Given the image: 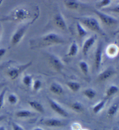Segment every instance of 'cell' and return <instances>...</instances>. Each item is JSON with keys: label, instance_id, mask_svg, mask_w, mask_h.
<instances>
[{"label": "cell", "instance_id": "obj_1", "mask_svg": "<svg viewBox=\"0 0 119 130\" xmlns=\"http://www.w3.org/2000/svg\"><path fill=\"white\" fill-rule=\"evenodd\" d=\"M31 13L29 9L24 7H18L10 12L8 15L0 19V22L10 21L13 22H22L31 18Z\"/></svg>", "mask_w": 119, "mask_h": 130}, {"label": "cell", "instance_id": "obj_2", "mask_svg": "<svg viewBox=\"0 0 119 130\" xmlns=\"http://www.w3.org/2000/svg\"><path fill=\"white\" fill-rule=\"evenodd\" d=\"M74 19L77 20L82 26H86L91 31L97 32L102 36H106V33L102 30L99 22L96 18L90 16H83L80 18H74Z\"/></svg>", "mask_w": 119, "mask_h": 130}, {"label": "cell", "instance_id": "obj_3", "mask_svg": "<svg viewBox=\"0 0 119 130\" xmlns=\"http://www.w3.org/2000/svg\"><path fill=\"white\" fill-rule=\"evenodd\" d=\"M37 41L38 42L37 45L40 46L62 44L65 42V41L59 34L54 32H49L41 37Z\"/></svg>", "mask_w": 119, "mask_h": 130}, {"label": "cell", "instance_id": "obj_4", "mask_svg": "<svg viewBox=\"0 0 119 130\" xmlns=\"http://www.w3.org/2000/svg\"><path fill=\"white\" fill-rule=\"evenodd\" d=\"M32 64V62H30L27 63L18 65V66L12 67V68H9L8 70L7 71V75L12 80H15L16 79L19 75L21 73L25 71L26 69H27L28 68L31 66Z\"/></svg>", "mask_w": 119, "mask_h": 130}, {"label": "cell", "instance_id": "obj_5", "mask_svg": "<svg viewBox=\"0 0 119 130\" xmlns=\"http://www.w3.org/2000/svg\"><path fill=\"white\" fill-rule=\"evenodd\" d=\"M93 12L96 14V15L99 18L102 23H104L105 25L112 26L117 25L118 23V20L116 18H114L109 15L97 9H94Z\"/></svg>", "mask_w": 119, "mask_h": 130}, {"label": "cell", "instance_id": "obj_6", "mask_svg": "<svg viewBox=\"0 0 119 130\" xmlns=\"http://www.w3.org/2000/svg\"><path fill=\"white\" fill-rule=\"evenodd\" d=\"M30 24V23H29L24 25L22 27H19L14 32L11 40V45L12 46L16 45L21 41L26 31H27V28H29Z\"/></svg>", "mask_w": 119, "mask_h": 130}, {"label": "cell", "instance_id": "obj_7", "mask_svg": "<svg viewBox=\"0 0 119 130\" xmlns=\"http://www.w3.org/2000/svg\"><path fill=\"white\" fill-rule=\"evenodd\" d=\"M49 61L51 66L58 72H61L64 68V64L59 57L53 54L49 55Z\"/></svg>", "mask_w": 119, "mask_h": 130}, {"label": "cell", "instance_id": "obj_8", "mask_svg": "<svg viewBox=\"0 0 119 130\" xmlns=\"http://www.w3.org/2000/svg\"><path fill=\"white\" fill-rule=\"evenodd\" d=\"M102 52H103V44L102 42H99L97 45L95 52L94 64L96 70L99 69L102 60Z\"/></svg>", "mask_w": 119, "mask_h": 130}, {"label": "cell", "instance_id": "obj_9", "mask_svg": "<svg viewBox=\"0 0 119 130\" xmlns=\"http://www.w3.org/2000/svg\"><path fill=\"white\" fill-rule=\"evenodd\" d=\"M54 23H55L56 27L60 28L63 31H67V24L66 23L65 19L63 16L62 15L61 13L58 12L55 14L54 18Z\"/></svg>", "mask_w": 119, "mask_h": 130}, {"label": "cell", "instance_id": "obj_10", "mask_svg": "<svg viewBox=\"0 0 119 130\" xmlns=\"http://www.w3.org/2000/svg\"><path fill=\"white\" fill-rule=\"evenodd\" d=\"M48 102L49 103L50 107H51V109L53 110L54 111H55L56 113H58V115L63 117H68L69 115L67 111L64 110L61 106L58 104V103H56L55 101L52 100L51 98H48Z\"/></svg>", "mask_w": 119, "mask_h": 130}, {"label": "cell", "instance_id": "obj_11", "mask_svg": "<svg viewBox=\"0 0 119 130\" xmlns=\"http://www.w3.org/2000/svg\"><path fill=\"white\" fill-rule=\"evenodd\" d=\"M97 36L96 35H94L88 37L87 39H86L84 41L83 45H82V51L84 56H87L88 54V52L89 51L91 48L93 46V45L95 44L96 41Z\"/></svg>", "mask_w": 119, "mask_h": 130}, {"label": "cell", "instance_id": "obj_12", "mask_svg": "<svg viewBox=\"0 0 119 130\" xmlns=\"http://www.w3.org/2000/svg\"><path fill=\"white\" fill-rule=\"evenodd\" d=\"M116 73V71L115 69L112 67L108 68L100 73L98 76V80L99 81H106L112 77Z\"/></svg>", "mask_w": 119, "mask_h": 130}, {"label": "cell", "instance_id": "obj_13", "mask_svg": "<svg viewBox=\"0 0 119 130\" xmlns=\"http://www.w3.org/2000/svg\"><path fill=\"white\" fill-rule=\"evenodd\" d=\"M44 124L51 127H60L63 125L62 121L56 119H49L44 121Z\"/></svg>", "mask_w": 119, "mask_h": 130}, {"label": "cell", "instance_id": "obj_14", "mask_svg": "<svg viewBox=\"0 0 119 130\" xmlns=\"http://www.w3.org/2000/svg\"><path fill=\"white\" fill-rule=\"evenodd\" d=\"M64 4L69 9L76 10L80 7V3L78 0H64Z\"/></svg>", "mask_w": 119, "mask_h": 130}, {"label": "cell", "instance_id": "obj_15", "mask_svg": "<svg viewBox=\"0 0 119 130\" xmlns=\"http://www.w3.org/2000/svg\"><path fill=\"white\" fill-rule=\"evenodd\" d=\"M50 91L55 95H60L64 92L63 87L57 83H52L50 85Z\"/></svg>", "mask_w": 119, "mask_h": 130}, {"label": "cell", "instance_id": "obj_16", "mask_svg": "<svg viewBox=\"0 0 119 130\" xmlns=\"http://www.w3.org/2000/svg\"><path fill=\"white\" fill-rule=\"evenodd\" d=\"M29 105L30 106V107H32V108L35 110L38 111V112L44 113V111H45V110H44L43 106L42 105L41 103L38 102L37 101H30L29 102Z\"/></svg>", "mask_w": 119, "mask_h": 130}, {"label": "cell", "instance_id": "obj_17", "mask_svg": "<svg viewBox=\"0 0 119 130\" xmlns=\"http://www.w3.org/2000/svg\"><path fill=\"white\" fill-rule=\"evenodd\" d=\"M78 52V46L76 41H73L70 45L69 50L67 54L69 57H73L76 56Z\"/></svg>", "mask_w": 119, "mask_h": 130}, {"label": "cell", "instance_id": "obj_18", "mask_svg": "<svg viewBox=\"0 0 119 130\" xmlns=\"http://www.w3.org/2000/svg\"><path fill=\"white\" fill-rule=\"evenodd\" d=\"M76 28L78 36L79 37L83 38L88 34L87 31L84 28L83 26L78 21L76 22Z\"/></svg>", "mask_w": 119, "mask_h": 130}, {"label": "cell", "instance_id": "obj_19", "mask_svg": "<svg viewBox=\"0 0 119 130\" xmlns=\"http://www.w3.org/2000/svg\"><path fill=\"white\" fill-rule=\"evenodd\" d=\"M118 92V87L116 85H112L109 87L106 92L105 99H108L109 98L113 96L114 95L116 94Z\"/></svg>", "mask_w": 119, "mask_h": 130}, {"label": "cell", "instance_id": "obj_20", "mask_svg": "<svg viewBox=\"0 0 119 130\" xmlns=\"http://www.w3.org/2000/svg\"><path fill=\"white\" fill-rule=\"evenodd\" d=\"M106 52L109 56H110V57L115 56L117 54V52H118L117 46L114 44L110 45H109L108 47L107 48Z\"/></svg>", "mask_w": 119, "mask_h": 130}, {"label": "cell", "instance_id": "obj_21", "mask_svg": "<svg viewBox=\"0 0 119 130\" xmlns=\"http://www.w3.org/2000/svg\"><path fill=\"white\" fill-rule=\"evenodd\" d=\"M66 85L69 89L73 92H77L81 88V85L80 83L76 81H68L66 83Z\"/></svg>", "mask_w": 119, "mask_h": 130}, {"label": "cell", "instance_id": "obj_22", "mask_svg": "<svg viewBox=\"0 0 119 130\" xmlns=\"http://www.w3.org/2000/svg\"><path fill=\"white\" fill-rule=\"evenodd\" d=\"M106 99H104V100H102V101L99 102L97 104L95 105L93 107V109H92L93 112L95 114H98V113H99L104 107L105 105L106 104Z\"/></svg>", "mask_w": 119, "mask_h": 130}, {"label": "cell", "instance_id": "obj_23", "mask_svg": "<svg viewBox=\"0 0 119 130\" xmlns=\"http://www.w3.org/2000/svg\"><path fill=\"white\" fill-rule=\"evenodd\" d=\"M15 115L19 118H26L31 116L33 115V113L28 110H22L17 111Z\"/></svg>", "mask_w": 119, "mask_h": 130}, {"label": "cell", "instance_id": "obj_24", "mask_svg": "<svg viewBox=\"0 0 119 130\" xmlns=\"http://www.w3.org/2000/svg\"><path fill=\"white\" fill-rule=\"evenodd\" d=\"M79 67L82 73L86 76H87L89 73V66L87 63L85 61H80L79 63Z\"/></svg>", "mask_w": 119, "mask_h": 130}, {"label": "cell", "instance_id": "obj_25", "mask_svg": "<svg viewBox=\"0 0 119 130\" xmlns=\"http://www.w3.org/2000/svg\"><path fill=\"white\" fill-rule=\"evenodd\" d=\"M83 94L84 96H86L88 99H92L95 97L96 93L93 89L92 88H88L85 89L83 91Z\"/></svg>", "mask_w": 119, "mask_h": 130}, {"label": "cell", "instance_id": "obj_26", "mask_svg": "<svg viewBox=\"0 0 119 130\" xmlns=\"http://www.w3.org/2000/svg\"><path fill=\"white\" fill-rule=\"evenodd\" d=\"M72 108L74 111L78 113H81L84 111V106L81 103L78 102H75L72 105Z\"/></svg>", "mask_w": 119, "mask_h": 130}, {"label": "cell", "instance_id": "obj_27", "mask_svg": "<svg viewBox=\"0 0 119 130\" xmlns=\"http://www.w3.org/2000/svg\"><path fill=\"white\" fill-rule=\"evenodd\" d=\"M118 110V104H113L111 106L109 109L108 110V115L109 117H113L116 115Z\"/></svg>", "mask_w": 119, "mask_h": 130}, {"label": "cell", "instance_id": "obj_28", "mask_svg": "<svg viewBox=\"0 0 119 130\" xmlns=\"http://www.w3.org/2000/svg\"><path fill=\"white\" fill-rule=\"evenodd\" d=\"M22 82H23V84L26 85V87H31L32 85V83H33V78H32V77L30 75H26V76L23 77Z\"/></svg>", "mask_w": 119, "mask_h": 130}, {"label": "cell", "instance_id": "obj_29", "mask_svg": "<svg viewBox=\"0 0 119 130\" xmlns=\"http://www.w3.org/2000/svg\"><path fill=\"white\" fill-rule=\"evenodd\" d=\"M32 87L34 91H38L40 90L42 87V83L40 80H36L32 83Z\"/></svg>", "mask_w": 119, "mask_h": 130}, {"label": "cell", "instance_id": "obj_30", "mask_svg": "<svg viewBox=\"0 0 119 130\" xmlns=\"http://www.w3.org/2000/svg\"><path fill=\"white\" fill-rule=\"evenodd\" d=\"M8 100L11 105H15L18 102V98L16 95L14 93H11L8 97Z\"/></svg>", "mask_w": 119, "mask_h": 130}, {"label": "cell", "instance_id": "obj_31", "mask_svg": "<svg viewBox=\"0 0 119 130\" xmlns=\"http://www.w3.org/2000/svg\"><path fill=\"white\" fill-rule=\"evenodd\" d=\"M7 88H4L3 89V91H1L0 93V109L3 107L4 103V98H5V95L7 92Z\"/></svg>", "mask_w": 119, "mask_h": 130}, {"label": "cell", "instance_id": "obj_32", "mask_svg": "<svg viewBox=\"0 0 119 130\" xmlns=\"http://www.w3.org/2000/svg\"><path fill=\"white\" fill-rule=\"evenodd\" d=\"M111 4V0H100L98 3V7L99 8L106 7Z\"/></svg>", "mask_w": 119, "mask_h": 130}, {"label": "cell", "instance_id": "obj_33", "mask_svg": "<svg viewBox=\"0 0 119 130\" xmlns=\"http://www.w3.org/2000/svg\"><path fill=\"white\" fill-rule=\"evenodd\" d=\"M12 127L13 130H25L23 127L15 123V122H12Z\"/></svg>", "mask_w": 119, "mask_h": 130}, {"label": "cell", "instance_id": "obj_34", "mask_svg": "<svg viewBox=\"0 0 119 130\" xmlns=\"http://www.w3.org/2000/svg\"><path fill=\"white\" fill-rule=\"evenodd\" d=\"M6 52H7V50L5 48H0V60L1 59V58L5 55Z\"/></svg>", "mask_w": 119, "mask_h": 130}, {"label": "cell", "instance_id": "obj_35", "mask_svg": "<svg viewBox=\"0 0 119 130\" xmlns=\"http://www.w3.org/2000/svg\"><path fill=\"white\" fill-rule=\"evenodd\" d=\"M6 118V116H4V115H1L0 116V122H1V121H3Z\"/></svg>", "mask_w": 119, "mask_h": 130}, {"label": "cell", "instance_id": "obj_36", "mask_svg": "<svg viewBox=\"0 0 119 130\" xmlns=\"http://www.w3.org/2000/svg\"><path fill=\"white\" fill-rule=\"evenodd\" d=\"M5 84V83H2V82H0V88H2V87L4 86V85Z\"/></svg>", "mask_w": 119, "mask_h": 130}, {"label": "cell", "instance_id": "obj_37", "mask_svg": "<svg viewBox=\"0 0 119 130\" xmlns=\"http://www.w3.org/2000/svg\"><path fill=\"white\" fill-rule=\"evenodd\" d=\"M0 130H6V129H5V128L4 127V126H1V127H0Z\"/></svg>", "mask_w": 119, "mask_h": 130}, {"label": "cell", "instance_id": "obj_38", "mask_svg": "<svg viewBox=\"0 0 119 130\" xmlns=\"http://www.w3.org/2000/svg\"><path fill=\"white\" fill-rule=\"evenodd\" d=\"M33 130H44V129L41 128H36L34 129Z\"/></svg>", "mask_w": 119, "mask_h": 130}, {"label": "cell", "instance_id": "obj_39", "mask_svg": "<svg viewBox=\"0 0 119 130\" xmlns=\"http://www.w3.org/2000/svg\"><path fill=\"white\" fill-rule=\"evenodd\" d=\"M48 1H49V0H48Z\"/></svg>", "mask_w": 119, "mask_h": 130}]
</instances>
